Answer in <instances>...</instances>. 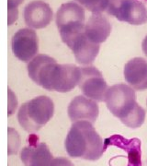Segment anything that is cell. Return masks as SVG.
Wrapping results in <instances>:
<instances>
[{
    "instance_id": "cell-11",
    "label": "cell",
    "mask_w": 147,
    "mask_h": 166,
    "mask_svg": "<svg viewBox=\"0 0 147 166\" xmlns=\"http://www.w3.org/2000/svg\"><path fill=\"white\" fill-rule=\"evenodd\" d=\"M24 21L30 29H42L51 23L54 12L49 4L42 0H34L24 7Z\"/></svg>"
},
{
    "instance_id": "cell-17",
    "label": "cell",
    "mask_w": 147,
    "mask_h": 166,
    "mask_svg": "<svg viewBox=\"0 0 147 166\" xmlns=\"http://www.w3.org/2000/svg\"><path fill=\"white\" fill-rule=\"evenodd\" d=\"M84 8L92 12L93 14H101L106 10L108 0H75Z\"/></svg>"
},
{
    "instance_id": "cell-8",
    "label": "cell",
    "mask_w": 147,
    "mask_h": 166,
    "mask_svg": "<svg viewBox=\"0 0 147 166\" xmlns=\"http://www.w3.org/2000/svg\"><path fill=\"white\" fill-rule=\"evenodd\" d=\"M80 73L78 86L84 96L96 102H104L108 84L102 73L97 68L91 66L80 68Z\"/></svg>"
},
{
    "instance_id": "cell-16",
    "label": "cell",
    "mask_w": 147,
    "mask_h": 166,
    "mask_svg": "<svg viewBox=\"0 0 147 166\" xmlns=\"http://www.w3.org/2000/svg\"><path fill=\"white\" fill-rule=\"evenodd\" d=\"M111 24L103 14H93L85 23L84 32L87 38L94 44H100L109 38Z\"/></svg>"
},
{
    "instance_id": "cell-4",
    "label": "cell",
    "mask_w": 147,
    "mask_h": 166,
    "mask_svg": "<svg viewBox=\"0 0 147 166\" xmlns=\"http://www.w3.org/2000/svg\"><path fill=\"white\" fill-rule=\"evenodd\" d=\"M85 8L76 2H67L61 6L55 15V23L63 43L67 44L74 37L84 31Z\"/></svg>"
},
{
    "instance_id": "cell-6",
    "label": "cell",
    "mask_w": 147,
    "mask_h": 166,
    "mask_svg": "<svg viewBox=\"0 0 147 166\" xmlns=\"http://www.w3.org/2000/svg\"><path fill=\"white\" fill-rule=\"evenodd\" d=\"M120 21L130 25H142L147 22V8L138 0H108L105 10Z\"/></svg>"
},
{
    "instance_id": "cell-9",
    "label": "cell",
    "mask_w": 147,
    "mask_h": 166,
    "mask_svg": "<svg viewBox=\"0 0 147 166\" xmlns=\"http://www.w3.org/2000/svg\"><path fill=\"white\" fill-rule=\"evenodd\" d=\"M11 48L19 60L28 63L34 58L39 50V39L33 29H20L11 40Z\"/></svg>"
},
{
    "instance_id": "cell-10",
    "label": "cell",
    "mask_w": 147,
    "mask_h": 166,
    "mask_svg": "<svg viewBox=\"0 0 147 166\" xmlns=\"http://www.w3.org/2000/svg\"><path fill=\"white\" fill-rule=\"evenodd\" d=\"M28 146L24 147L20 152V159L25 166H52L54 158L49 147L40 142L39 138L31 134L28 139Z\"/></svg>"
},
{
    "instance_id": "cell-13",
    "label": "cell",
    "mask_w": 147,
    "mask_h": 166,
    "mask_svg": "<svg viewBox=\"0 0 147 166\" xmlns=\"http://www.w3.org/2000/svg\"><path fill=\"white\" fill-rule=\"evenodd\" d=\"M66 45L73 51L77 63L83 66L92 64L100 49V44L89 41L84 31L73 38Z\"/></svg>"
},
{
    "instance_id": "cell-2",
    "label": "cell",
    "mask_w": 147,
    "mask_h": 166,
    "mask_svg": "<svg viewBox=\"0 0 147 166\" xmlns=\"http://www.w3.org/2000/svg\"><path fill=\"white\" fill-rule=\"evenodd\" d=\"M67 154L71 158L97 161L105 152L104 141L88 121L74 122L64 141Z\"/></svg>"
},
{
    "instance_id": "cell-7",
    "label": "cell",
    "mask_w": 147,
    "mask_h": 166,
    "mask_svg": "<svg viewBox=\"0 0 147 166\" xmlns=\"http://www.w3.org/2000/svg\"><path fill=\"white\" fill-rule=\"evenodd\" d=\"M56 60L46 55H37L28 62V74L31 80L47 90L52 91L55 74L57 71Z\"/></svg>"
},
{
    "instance_id": "cell-5",
    "label": "cell",
    "mask_w": 147,
    "mask_h": 166,
    "mask_svg": "<svg viewBox=\"0 0 147 166\" xmlns=\"http://www.w3.org/2000/svg\"><path fill=\"white\" fill-rule=\"evenodd\" d=\"M114 146L126 152V156L119 155L109 160V166H142L141 140L137 138L125 139L121 135H112L104 140V149Z\"/></svg>"
},
{
    "instance_id": "cell-3",
    "label": "cell",
    "mask_w": 147,
    "mask_h": 166,
    "mask_svg": "<svg viewBox=\"0 0 147 166\" xmlns=\"http://www.w3.org/2000/svg\"><path fill=\"white\" fill-rule=\"evenodd\" d=\"M54 113V104L52 99L40 95L22 103L18 112V121L23 129L33 133L45 126Z\"/></svg>"
},
{
    "instance_id": "cell-14",
    "label": "cell",
    "mask_w": 147,
    "mask_h": 166,
    "mask_svg": "<svg viewBox=\"0 0 147 166\" xmlns=\"http://www.w3.org/2000/svg\"><path fill=\"white\" fill-rule=\"evenodd\" d=\"M124 78L134 90H147V61L142 57H134L125 64Z\"/></svg>"
},
{
    "instance_id": "cell-20",
    "label": "cell",
    "mask_w": 147,
    "mask_h": 166,
    "mask_svg": "<svg viewBox=\"0 0 147 166\" xmlns=\"http://www.w3.org/2000/svg\"><path fill=\"white\" fill-rule=\"evenodd\" d=\"M142 52H144V54L147 56V35L144 37V39L142 43Z\"/></svg>"
},
{
    "instance_id": "cell-1",
    "label": "cell",
    "mask_w": 147,
    "mask_h": 166,
    "mask_svg": "<svg viewBox=\"0 0 147 166\" xmlns=\"http://www.w3.org/2000/svg\"><path fill=\"white\" fill-rule=\"evenodd\" d=\"M108 109L122 124L132 129L140 127L145 120V111L136 101L135 90L119 83L108 88L104 96Z\"/></svg>"
},
{
    "instance_id": "cell-19",
    "label": "cell",
    "mask_w": 147,
    "mask_h": 166,
    "mask_svg": "<svg viewBox=\"0 0 147 166\" xmlns=\"http://www.w3.org/2000/svg\"><path fill=\"white\" fill-rule=\"evenodd\" d=\"M52 166H74V164L68 159H66V158L58 157V158H54Z\"/></svg>"
},
{
    "instance_id": "cell-18",
    "label": "cell",
    "mask_w": 147,
    "mask_h": 166,
    "mask_svg": "<svg viewBox=\"0 0 147 166\" xmlns=\"http://www.w3.org/2000/svg\"><path fill=\"white\" fill-rule=\"evenodd\" d=\"M24 0H7V25L13 24L18 19V7L21 5Z\"/></svg>"
},
{
    "instance_id": "cell-12",
    "label": "cell",
    "mask_w": 147,
    "mask_h": 166,
    "mask_svg": "<svg viewBox=\"0 0 147 166\" xmlns=\"http://www.w3.org/2000/svg\"><path fill=\"white\" fill-rule=\"evenodd\" d=\"M67 113L73 123L88 121L94 124L99 116V109L96 101L85 97L84 95H78L69 103Z\"/></svg>"
},
{
    "instance_id": "cell-21",
    "label": "cell",
    "mask_w": 147,
    "mask_h": 166,
    "mask_svg": "<svg viewBox=\"0 0 147 166\" xmlns=\"http://www.w3.org/2000/svg\"><path fill=\"white\" fill-rule=\"evenodd\" d=\"M145 164H146V166H147V160H146V163H145Z\"/></svg>"
},
{
    "instance_id": "cell-15",
    "label": "cell",
    "mask_w": 147,
    "mask_h": 166,
    "mask_svg": "<svg viewBox=\"0 0 147 166\" xmlns=\"http://www.w3.org/2000/svg\"><path fill=\"white\" fill-rule=\"evenodd\" d=\"M80 68L73 64H58L52 91L68 92L78 85L80 80Z\"/></svg>"
}]
</instances>
